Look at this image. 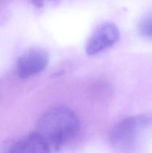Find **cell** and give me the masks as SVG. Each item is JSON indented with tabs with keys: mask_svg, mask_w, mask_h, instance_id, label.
Returning a JSON list of instances; mask_svg holds the SVG:
<instances>
[{
	"mask_svg": "<svg viewBox=\"0 0 152 153\" xmlns=\"http://www.w3.org/2000/svg\"><path fill=\"white\" fill-rule=\"evenodd\" d=\"M80 122L72 110L66 106H55L40 118L36 132L49 146L51 152L58 150L77 134Z\"/></svg>",
	"mask_w": 152,
	"mask_h": 153,
	"instance_id": "1",
	"label": "cell"
},
{
	"mask_svg": "<svg viewBox=\"0 0 152 153\" xmlns=\"http://www.w3.org/2000/svg\"><path fill=\"white\" fill-rule=\"evenodd\" d=\"M151 122L147 115L128 117L116 124L110 134L111 146L120 151H128L135 146L140 131Z\"/></svg>",
	"mask_w": 152,
	"mask_h": 153,
	"instance_id": "2",
	"label": "cell"
},
{
	"mask_svg": "<svg viewBox=\"0 0 152 153\" xmlns=\"http://www.w3.org/2000/svg\"><path fill=\"white\" fill-rule=\"evenodd\" d=\"M49 63V54L43 49L34 48L24 52L16 61V73L22 79L39 74Z\"/></svg>",
	"mask_w": 152,
	"mask_h": 153,
	"instance_id": "3",
	"label": "cell"
},
{
	"mask_svg": "<svg viewBox=\"0 0 152 153\" xmlns=\"http://www.w3.org/2000/svg\"><path fill=\"white\" fill-rule=\"evenodd\" d=\"M119 37V31L114 24L110 22L101 24L88 39L86 46V53L89 55L99 53L117 43Z\"/></svg>",
	"mask_w": 152,
	"mask_h": 153,
	"instance_id": "4",
	"label": "cell"
},
{
	"mask_svg": "<svg viewBox=\"0 0 152 153\" xmlns=\"http://www.w3.org/2000/svg\"><path fill=\"white\" fill-rule=\"evenodd\" d=\"M7 151L12 153L50 152L51 149L46 140L36 131L7 146Z\"/></svg>",
	"mask_w": 152,
	"mask_h": 153,
	"instance_id": "5",
	"label": "cell"
},
{
	"mask_svg": "<svg viewBox=\"0 0 152 153\" xmlns=\"http://www.w3.org/2000/svg\"><path fill=\"white\" fill-rule=\"evenodd\" d=\"M138 29L142 35L152 37V14L145 16L140 21Z\"/></svg>",
	"mask_w": 152,
	"mask_h": 153,
	"instance_id": "6",
	"label": "cell"
},
{
	"mask_svg": "<svg viewBox=\"0 0 152 153\" xmlns=\"http://www.w3.org/2000/svg\"><path fill=\"white\" fill-rule=\"evenodd\" d=\"M45 1L46 0H31V3H32L34 5H35L36 7H41L44 5Z\"/></svg>",
	"mask_w": 152,
	"mask_h": 153,
	"instance_id": "7",
	"label": "cell"
}]
</instances>
